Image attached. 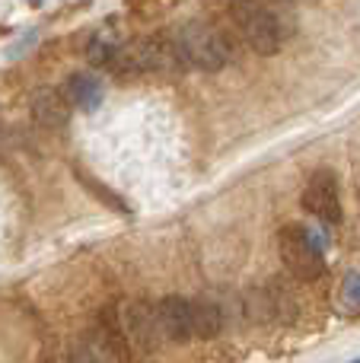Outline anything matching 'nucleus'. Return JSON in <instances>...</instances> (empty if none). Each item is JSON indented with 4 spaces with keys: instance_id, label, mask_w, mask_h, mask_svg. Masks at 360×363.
<instances>
[{
    "instance_id": "f257e3e1",
    "label": "nucleus",
    "mask_w": 360,
    "mask_h": 363,
    "mask_svg": "<svg viewBox=\"0 0 360 363\" xmlns=\"http://www.w3.org/2000/svg\"><path fill=\"white\" fill-rule=\"evenodd\" d=\"M176 48L182 55L185 67H198V70H223L233 61V48L230 38L223 35V29H217L208 19H191L182 29L176 32Z\"/></svg>"
},
{
    "instance_id": "f03ea898",
    "label": "nucleus",
    "mask_w": 360,
    "mask_h": 363,
    "mask_svg": "<svg viewBox=\"0 0 360 363\" xmlns=\"http://www.w3.org/2000/svg\"><path fill=\"white\" fill-rule=\"evenodd\" d=\"M108 64L118 74H169V70L185 67L182 55L176 48V38H166V35L137 38L128 48L115 51Z\"/></svg>"
},
{
    "instance_id": "7ed1b4c3",
    "label": "nucleus",
    "mask_w": 360,
    "mask_h": 363,
    "mask_svg": "<svg viewBox=\"0 0 360 363\" xmlns=\"http://www.w3.org/2000/svg\"><path fill=\"white\" fill-rule=\"evenodd\" d=\"M230 13H233V23H236V29H240L242 42H246L255 55H261V57L278 55L284 35H281V23L271 6H265L261 0H233Z\"/></svg>"
},
{
    "instance_id": "20e7f679",
    "label": "nucleus",
    "mask_w": 360,
    "mask_h": 363,
    "mask_svg": "<svg viewBox=\"0 0 360 363\" xmlns=\"http://www.w3.org/2000/svg\"><path fill=\"white\" fill-rule=\"evenodd\" d=\"M278 252H281V262L284 268L291 271L297 281H319L325 271V252L322 242L313 236L306 226L300 223H287L281 226L278 233Z\"/></svg>"
},
{
    "instance_id": "39448f33",
    "label": "nucleus",
    "mask_w": 360,
    "mask_h": 363,
    "mask_svg": "<svg viewBox=\"0 0 360 363\" xmlns=\"http://www.w3.org/2000/svg\"><path fill=\"white\" fill-rule=\"evenodd\" d=\"M121 313V328L128 335V345L131 351H157V345L163 341V332H159V315H157V303L150 300H131L125 303Z\"/></svg>"
},
{
    "instance_id": "423d86ee",
    "label": "nucleus",
    "mask_w": 360,
    "mask_h": 363,
    "mask_svg": "<svg viewBox=\"0 0 360 363\" xmlns=\"http://www.w3.org/2000/svg\"><path fill=\"white\" fill-rule=\"evenodd\" d=\"M303 207L319 217L322 223H342V194H338V179L329 169H316L303 188Z\"/></svg>"
},
{
    "instance_id": "0eeeda50",
    "label": "nucleus",
    "mask_w": 360,
    "mask_h": 363,
    "mask_svg": "<svg viewBox=\"0 0 360 363\" xmlns=\"http://www.w3.org/2000/svg\"><path fill=\"white\" fill-rule=\"evenodd\" d=\"M157 315H159V332H163L166 341H176V345H185V341L195 338V328H191V300L179 294H169L157 303Z\"/></svg>"
},
{
    "instance_id": "6e6552de",
    "label": "nucleus",
    "mask_w": 360,
    "mask_h": 363,
    "mask_svg": "<svg viewBox=\"0 0 360 363\" xmlns=\"http://www.w3.org/2000/svg\"><path fill=\"white\" fill-rule=\"evenodd\" d=\"M96 332H99V341L108 354H112L118 363H128L131 357V345H128V335L121 328V313L115 306H106L99 313V322H96Z\"/></svg>"
},
{
    "instance_id": "1a4fd4ad",
    "label": "nucleus",
    "mask_w": 360,
    "mask_h": 363,
    "mask_svg": "<svg viewBox=\"0 0 360 363\" xmlns=\"http://www.w3.org/2000/svg\"><path fill=\"white\" fill-rule=\"evenodd\" d=\"M32 115H35L38 125L45 128H64L70 118V102L64 93L57 89H38L32 96Z\"/></svg>"
},
{
    "instance_id": "9d476101",
    "label": "nucleus",
    "mask_w": 360,
    "mask_h": 363,
    "mask_svg": "<svg viewBox=\"0 0 360 363\" xmlns=\"http://www.w3.org/2000/svg\"><path fill=\"white\" fill-rule=\"evenodd\" d=\"M64 96H67L70 106L83 108V112H96L102 102V83L96 74L89 70H80V74H70L67 83H64Z\"/></svg>"
},
{
    "instance_id": "9b49d317",
    "label": "nucleus",
    "mask_w": 360,
    "mask_h": 363,
    "mask_svg": "<svg viewBox=\"0 0 360 363\" xmlns=\"http://www.w3.org/2000/svg\"><path fill=\"white\" fill-rule=\"evenodd\" d=\"M191 328H195V338L210 341L223 332V313L210 296H195L191 300Z\"/></svg>"
},
{
    "instance_id": "f8f14e48",
    "label": "nucleus",
    "mask_w": 360,
    "mask_h": 363,
    "mask_svg": "<svg viewBox=\"0 0 360 363\" xmlns=\"http://www.w3.org/2000/svg\"><path fill=\"white\" fill-rule=\"evenodd\" d=\"M342 303L348 309H360V271H351L342 281Z\"/></svg>"
},
{
    "instance_id": "ddd939ff",
    "label": "nucleus",
    "mask_w": 360,
    "mask_h": 363,
    "mask_svg": "<svg viewBox=\"0 0 360 363\" xmlns=\"http://www.w3.org/2000/svg\"><path fill=\"white\" fill-rule=\"evenodd\" d=\"M70 363H96V354H93V347L89 345H77L74 351H70Z\"/></svg>"
},
{
    "instance_id": "4468645a",
    "label": "nucleus",
    "mask_w": 360,
    "mask_h": 363,
    "mask_svg": "<svg viewBox=\"0 0 360 363\" xmlns=\"http://www.w3.org/2000/svg\"><path fill=\"white\" fill-rule=\"evenodd\" d=\"M45 363H57V360H45Z\"/></svg>"
},
{
    "instance_id": "2eb2a0df",
    "label": "nucleus",
    "mask_w": 360,
    "mask_h": 363,
    "mask_svg": "<svg viewBox=\"0 0 360 363\" xmlns=\"http://www.w3.org/2000/svg\"><path fill=\"white\" fill-rule=\"evenodd\" d=\"M351 363H360V360H351Z\"/></svg>"
}]
</instances>
